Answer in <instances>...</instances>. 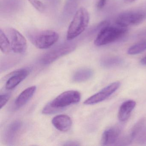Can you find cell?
I'll use <instances>...</instances> for the list:
<instances>
[{
	"mask_svg": "<svg viewBox=\"0 0 146 146\" xmlns=\"http://www.w3.org/2000/svg\"><path fill=\"white\" fill-rule=\"evenodd\" d=\"M81 98V94L78 91H66L46 106L42 110V113L49 114L59 111L68 106L78 103Z\"/></svg>",
	"mask_w": 146,
	"mask_h": 146,
	"instance_id": "6da1fadb",
	"label": "cell"
},
{
	"mask_svg": "<svg viewBox=\"0 0 146 146\" xmlns=\"http://www.w3.org/2000/svg\"><path fill=\"white\" fill-rule=\"evenodd\" d=\"M28 36L31 42L39 49H47L58 40V34L52 30H33L29 31Z\"/></svg>",
	"mask_w": 146,
	"mask_h": 146,
	"instance_id": "7a4b0ae2",
	"label": "cell"
},
{
	"mask_svg": "<svg viewBox=\"0 0 146 146\" xmlns=\"http://www.w3.org/2000/svg\"><path fill=\"white\" fill-rule=\"evenodd\" d=\"M90 15L88 10L82 7L78 9L68 27L67 40H72L82 34L88 27Z\"/></svg>",
	"mask_w": 146,
	"mask_h": 146,
	"instance_id": "3957f363",
	"label": "cell"
},
{
	"mask_svg": "<svg viewBox=\"0 0 146 146\" xmlns=\"http://www.w3.org/2000/svg\"><path fill=\"white\" fill-rule=\"evenodd\" d=\"M127 28L121 26H103L100 30L94 40L97 46H104L114 42L123 37L127 32Z\"/></svg>",
	"mask_w": 146,
	"mask_h": 146,
	"instance_id": "277c9868",
	"label": "cell"
},
{
	"mask_svg": "<svg viewBox=\"0 0 146 146\" xmlns=\"http://www.w3.org/2000/svg\"><path fill=\"white\" fill-rule=\"evenodd\" d=\"M146 19V10L137 9L120 13L117 17L116 23L118 26L127 28L128 26L140 24Z\"/></svg>",
	"mask_w": 146,
	"mask_h": 146,
	"instance_id": "5b68a950",
	"label": "cell"
},
{
	"mask_svg": "<svg viewBox=\"0 0 146 146\" xmlns=\"http://www.w3.org/2000/svg\"><path fill=\"white\" fill-rule=\"evenodd\" d=\"M76 44L73 42L59 45L45 54L41 58L40 62L46 65L51 64L59 58L70 53L76 49Z\"/></svg>",
	"mask_w": 146,
	"mask_h": 146,
	"instance_id": "8992f818",
	"label": "cell"
},
{
	"mask_svg": "<svg viewBox=\"0 0 146 146\" xmlns=\"http://www.w3.org/2000/svg\"><path fill=\"white\" fill-rule=\"evenodd\" d=\"M3 30L10 42L12 52L17 54L25 52L27 41L23 35L13 28H6Z\"/></svg>",
	"mask_w": 146,
	"mask_h": 146,
	"instance_id": "52a82bcc",
	"label": "cell"
},
{
	"mask_svg": "<svg viewBox=\"0 0 146 146\" xmlns=\"http://www.w3.org/2000/svg\"><path fill=\"white\" fill-rule=\"evenodd\" d=\"M120 85V82H119L111 84L88 98L84 101V104L86 105H94L103 101L113 94L119 88Z\"/></svg>",
	"mask_w": 146,
	"mask_h": 146,
	"instance_id": "ba28073f",
	"label": "cell"
},
{
	"mask_svg": "<svg viewBox=\"0 0 146 146\" xmlns=\"http://www.w3.org/2000/svg\"><path fill=\"white\" fill-rule=\"evenodd\" d=\"M132 141L141 145H146V119H139L133 126L129 135Z\"/></svg>",
	"mask_w": 146,
	"mask_h": 146,
	"instance_id": "9c48e42d",
	"label": "cell"
},
{
	"mask_svg": "<svg viewBox=\"0 0 146 146\" xmlns=\"http://www.w3.org/2000/svg\"><path fill=\"white\" fill-rule=\"evenodd\" d=\"M122 131V127L120 125H113L105 130L102 137V144L103 146L115 145L119 139Z\"/></svg>",
	"mask_w": 146,
	"mask_h": 146,
	"instance_id": "30bf717a",
	"label": "cell"
},
{
	"mask_svg": "<svg viewBox=\"0 0 146 146\" xmlns=\"http://www.w3.org/2000/svg\"><path fill=\"white\" fill-rule=\"evenodd\" d=\"M29 74V71L23 69L13 72L12 75L7 81L5 87L7 89L12 90L23 81Z\"/></svg>",
	"mask_w": 146,
	"mask_h": 146,
	"instance_id": "8fae6325",
	"label": "cell"
},
{
	"mask_svg": "<svg viewBox=\"0 0 146 146\" xmlns=\"http://www.w3.org/2000/svg\"><path fill=\"white\" fill-rule=\"evenodd\" d=\"M52 123L58 130L66 132L71 128L72 120L68 115L60 114L53 118L52 120Z\"/></svg>",
	"mask_w": 146,
	"mask_h": 146,
	"instance_id": "7c38bea8",
	"label": "cell"
},
{
	"mask_svg": "<svg viewBox=\"0 0 146 146\" xmlns=\"http://www.w3.org/2000/svg\"><path fill=\"white\" fill-rule=\"evenodd\" d=\"M136 106V102L133 100H128L122 103L118 113V118L121 122L126 121Z\"/></svg>",
	"mask_w": 146,
	"mask_h": 146,
	"instance_id": "4fadbf2b",
	"label": "cell"
},
{
	"mask_svg": "<svg viewBox=\"0 0 146 146\" xmlns=\"http://www.w3.org/2000/svg\"><path fill=\"white\" fill-rule=\"evenodd\" d=\"M36 89V86H33L27 88L23 91L16 99L15 102V106L17 108H19L25 105L34 96Z\"/></svg>",
	"mask_w": 146,
	"mask_h": 146,
	"instance_id": "5bb4252c",
	"label": "cell"
},
{
	"mask_svg": "<svg viewBox=\"0 0 146 146\" xmlns=\"http://www.w3.org/2000/svg\"><path fill=\"white\" fill-rule=\"evenodd\" d=\"M22 123L19 120H16L10 124L5 133V139L7 142L12 143L17 137L22 127Z\"/></svg>",
	"mask_w": 146,
	"mask_h": 146,
	"instance_id": "9a60e30c",
	"label": "cell"
},
{
	"mask_svg": "<svg viewBox=\"0 0 146 146\" xmlns=\"http://www.w3.org/2000/svg\"><path fill=\"white\" fill-rule=\"evenodd\" d=\"M94 75V71L89 68H82L76 71L72 79L76 82H82L90 79Z\"/></svg>",
	"mask_w": 146,
	"mask_h": 146,
	"instance_id": "2e32d148",
	"label": "cell"
},
{
	"mask_svg": "<svg viewBox=\"0 0 146 146\" xmlns=\"http://www.w3.org/2000/svg\"><path fill=\"white\" fill-rule=\"evenodd\" d=\"M123 63L122 59L119 57H107L101 60L102 66L106 68H112L117 67Z\"/></svg>",
	"mask_w": 146,
	"mask_h": 146,
	"instance_id": "e0dca14e",
	"label": "cell"
},
{
	"mask_svg": "<svg viewBox=\"0 0 146 146\" xmlns=\"http://www.w3.org/2000/svg\"><path fill=\"white\" fill-rule=\"evenodd\" d=\"M0 47L3 53L8 54L12 52L9 40L1 29L0 30Z\"/></svg>",
	"mask_w": 146,
	"mask_h": 146,
	"instance_id": "ac0fdd59",
	"label": "cell"
},
{
	"mask_svg": "<svg viewBox=\"0 0 146 146\" xmlns=\"http://www.w3.org/2000/svg\"><path fill=\"white\" fill-rule=\"evenodd\" d=\"M146 50V40L139 42L129 48L127 53L130 55H135L144 52Z\"/></svg>",
	"mask_w": 146,
	"mask_h": 146,
	"instance_id": "d6986e66",
	"label": "cell"
},
{
	"mask_svg": "<svg viewBox=\"0 0 146 146\" xmlns=\"http://www.w3.org/2000/svg\"><path fill=\"white\" fill-rule=\"evenodd\" d=\"M29 2L38 11L43 13L46 11L44 4L39 0H28Z\"/></svg>",
	"mask_w": 146,
	"mask_h": 146,
	"instance_id": "ffe728a7",
	"label": "cell"
},
{
	"mask_svg": "<svg viewBox=\"0 0 146 146\" xmlns=\"http://www.w3.org/2000/svg\"><path fill=\"white\" fill-rule=\"evenodd\" d=\"M10 97H11V94L8 93L1 95V96H0L1 109L6 104L10 99Z\"/></svg>",
	"mask_w": 146,
	"mask_h": 146,
	"instance_id": "44dd1931",
	"label": "cell"
},
{
	"mask_svg": "<svg viewBox=\"0 0 146 146\" xmlns=\"http://www.w3.org/2000/svg\"><path fill=\"white\" fill-rule=\"evenodd\" d=\"M106 3V0H99L97 4V8L99 10L102 9Z\"/></svg>",
	"mask_w": 146,
	"mask_h": 146,
	"instance_id": "7402d4cb",
	"label": "cell"
},
{
	"mask_svg": "<svg viewBox=\"0 0 146 146\" xmlns=\"http://www.w3.org/2000/svg\"><path fill=\"white\" fill-rule=\"evenodd\" d=\"M64 145V146H78L79 144L78 142L74 141H69L66 142Z\"/></svg>",
	"mask_w": 146,
	"mask_h": 146,
	"instance_id": "603a6c76",
	"label": "cell"
},
{
	"mask_svg": "<svg viewBox=\"0 0 146 146\" xmlns=\"http://www.w3.org/2000/svg\"><path fill=\"white\" fill-rule=\"evenodd\" d=\"M141 64L143 65H146V56L142 59L141 60Z\"/></svg>",
	"mask_w": 146,
	"mask_h": 146,
	"instance_id": "cb8c5ba5",
	"label": "cell"
},
{
	"mask_svg": "<svg viewBox=\"0 0 146 146\" xmlns=\"http://www.w3.org/2000/svg\"><path fill=\"white\" fill-rule=\"evenodd\" d=\"M135 1H136V0H124L125 3H127V4L132 3V2Z\"/></svg>",
	"mask_w": 146,
	"mask_h": 146,
	"instance_id": "d4e9b609",
	"label": "cell"
}]
</instances>
